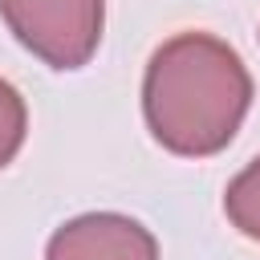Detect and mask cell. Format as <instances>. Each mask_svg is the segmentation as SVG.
I'll list each match as a JSON object with an SVG mask.
<instances>
[{
	"label": "cell",
	"instance_id": "obj_4",
	"mask_svg": "<svg viewBox=\"0 0 260 260\" xmlns=\"http://www.w3.org/2000/svg\"><path fill=\"white\" fill-rule=\"evenodd\" d=\"M223 211H228L232 228H240L248 240H260V154L228 183Z\"/></svg>",
	"mask_w": 260,
	"mask_h": 260
},
{
	"label": "cell",
	"instance_id": "obj_2",
	"mask_svg": "<svg viewBox=\"0 0 260 260\" xmlns=\"http://www.w3.org/2000/svg\"><path fill=\"white\" fill-rule=\"evenodd\" d=\"M0 16L12 37L53 69H81L98 41L106 4L102 0H0Z\"/></svg>",
	"mask_w": 260,
	"mask_h": 260
},
{
	"label": "cell",
	"instance_id": "obj_3",
	"mask_svg": "<svg viewBox=\"0 0 260 260\" xmlns=\"http://www.w3.org/2000/svg\"><path fill=\"white\" fill-rule=\"evenodd\" d=\"M45 260H158V244L130 215L89 211L53 232Z\"/></svg>",
	"mask_w": 260,
	"mask_h": 260
},
{
	"label": "cell",
	"instance_id": "obj_1",
	"mask_svg": "<svg viewBox=\"0 0 260 260\" xmlns=\"http://www.w3.org/2000/svg\"><path fill=\"white\" fill-rule=\"evenodd\" d=\"M252 106V77L240 53L211 32L162 41L142 77V114L150 134L187 158L223 150Z\"/></svg>",
	"mask_w": 260,
	"mask_h": 260
},
{
	"label": "cell",
	"instance_id": "obj_5",
	"mask_svg": "<svg viewBox=\"0 0 260 260\" xmlns=\"http://www.w3.org/2000/svg\"><path fill=\"white\" fill-rule=\"evenodd\" d=\"M24 130H28V110H24V98L16 93L12 81L0 77V167H8L24 142Z\"/></svg>",
	"mask_w": 260,
	"mask_h": 260
}]
</instances>
